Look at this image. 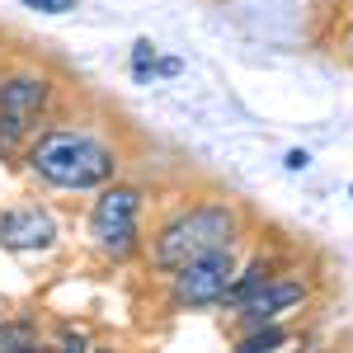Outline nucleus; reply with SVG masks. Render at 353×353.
<instances>
[{
  "instance_id": "obj_5",
  "label": "nucleus",
  "mask_w": 353,
  "mask_h": 353,
  "mask_svg": "<svg viewBox=\"0 0 353 353\" xmlns=\"http://www.w3.org/2000/svg\"><path fill=\"white\" fill-rule=\"evenodd\" d=\"M48 99H52L48 76L19 71V76L0 81V141H24L38 128V118L48 113Z\"/></svg>"
},
{
  "instance_id": "obj_10",
  "label": "nucleus",
  "mask_w": 353,
  "mask_h": 353,
  "mask_svg": "<svg viewBox=\"0 0 353 353\" xmlns=\"http://www.w3.org/2000/svg\"><path fill=\"white\" fill-rule=\"evenodd\" d=\"M278 344H288V334L278 330V321L273 325H250V334L241 339L245 353H259V349H278Z\"/></svg>"
},
{
  "instance_id": "obj_9",
  "label": "nucleus",
  "mask_w": 353,
  "mask_h": 353,
  "mask_svg": "<svg viewBox=\"0 0 353 353\" xmlns=\"http://www.w3.org/2000/svg\"><path fill=\"white\" fill-rule=\"evenodd\" d=\"M264 283H269V269H264V259H259V264H250V269H245V278H241V269H236V278H231V288H226V306H241L245 297H250V292H259V288H264Z\"/></svg>"
},
{
  "instance_id": "obj_7",
  "label": "nucleus",
  "mask_w": 353,
  "mask_h": 353,
  "mask_svg": "<svg viewBox=\"0 0 353 353\" xmlns=\"http://www.w3.org/2000/svg\"><path fill=\"white\" fill-rule=\"evenodd\" d=\"M57 241V221L38 208H14V212H0V245L5 250H19V254H33V250H52Z\"/></svg>"
},
{
  "instance_id": "obj_4",
  "label": "nucleus",
  "mask_w": 353,
  "mask_h": 353,
  "mask_svg": "<svg viewBox=\"0 0 353 353\" xmlns=\"http://www.w3.org/2000/svg\"><path fill=\"white\" fill-rule=\"evenodd\" d=\"M231 278H236V254L231 250H208V254H198L184 269L170 273V292H174L179 306H217L231 288Z\"/></svg>"
},
{
  "instance_id": "obj_12",
  "label": "nucleus",
  "mask_w": 353,
  "mask_h": 353,
  "mask_svg": "<svg viewBox=\"0 0 353 353\" xmlns=\"http://www.w3.org/2000/svg\"><path fill=\"white\" fill-rule=\"evenodd\" d=\"M349 48H353V28H349Z\"/></svg>"
},
{
  "instance_id": "obj_6",
  "label": "nucleus",
  "mask_w": 353,
  "mask_h": 353,
  "mask_svg": "<svg viewBox=\"0 0 353 353\" xmlns=\"http://www.w3.org/2000/svg\"><path fill=\"white\" fill-rule=\"evenodd\" d=\"M301 301H306V283H297V278H269L259 292H250V297L241 301L245 325H273V321H283L288 311H297Z\"/></svg>"
},
{
  "instance_id": "obj_3",
  "label": "nucleus",
  "mask_w": 353,
  "mask_h": 353,
  "mask_svg": "<svg viewBox=\"0 0 353 353\" xmlns=\"http://www.w3.org/2000/svg\"><path fill=\"white\" fill-rule=\"evenodd\" d=\"M137 212H141V193L132 184H104L94 208H90V236L94 245L113 254V259H128L137 250Z\"/></svg>"
},
{
  "instance_id": "obj_1",
  "label": "nucleus",
  "mask_w": 353,
  "mask_h": 353,
  "mask_svg": "<svg viewBox=\"0 0 353 353\" xmlns=\"http://www.w3.org/2000/svg\"><path fill=\"white\" fill-rule=\"evenodd\" d=\"M28 170L38 179H48L52 189H104L118 170V156L99 137L90 132H71V128H57L43 132L28 146Z\"/></svg>"
},
{
  "instance_id": "obj_11",
  "label": "nucleus",
  "mask_w": 353,
  "mask_h": 353,
  "mask_svg": "<svg viewBox=\"0 0 353 353\" xmlns=\"http://www.w3.org/2000/svg\"><path fill=\"white\" fill-rule=\"evenodd\" d=\"M33 10H43V14H66V10H76V0H24Z\"/></svg>"
},
{
  "instance_id": "obj_2",
  "label": "nucleus",
  "mask_w": 353,
  "mask_h": 353,
  "mask_svg": "<svg viewBox=\"0 0 353 353\" xmlns=\"http://www.w3.org/2000/svg\"><path fill=\"white\" fill-rule=\"evenodd\" d=\"M236 236H241V217L231 203H198L161 226V236L151 245V264L161 273H174L208 250H231Z\"/></svg>"
},
{
  "instance_id": "obj_8",
  "label": "nucleus",
  "mask_w": 353,
  "mask_h": 353,
  "mask_svg": "<svg viewBox=\"0 0 353 353\" xmlns=\"http://www.w3.org/2000/svg\"><path fill=\"white\" fill-rule=\"evenodd\" d=\"M38 344H43V334L33 321H0V353H24Z\"/></svg>"
}]
</instances>
